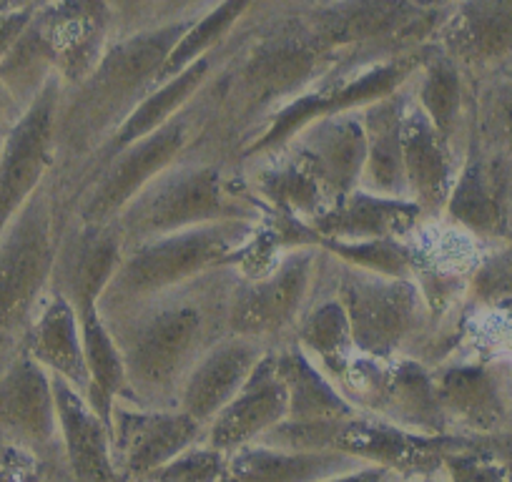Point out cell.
I'll return each instance as SVG.
<instances>
[{
    "instance_id": "1",
    "label": "cell",
    "mask_w": 512,
    "mask_h": 482,
    "mask_svg": "<svg viewBox=\"0 0 512 482\" xmlns=\"http://www.w3.org/2000/svg\"><path fill=\"white\" fill-rule=\"evenodd\" d=\"M226 267L103 317L126 370V402L176 407L194 365L224 334L236 274Z\"/></svg>"
},
{
    "instance_id": "2",
    "label": "cell",
    "mask_w": 512,
    "mask_h": 482,
    "mask_svg": "<svg viewBox=\"0 0 512 482\" xmlns=\"http://www.w3.org/2000/svg\"><path fill=\"white\" fill-rule=\"evenodd\" d=\"M196 16L174 18L118 33L101 61L76 86L63 88L56 118L58 201L76 186L93 156L111 141L161 83L166 61Z\"/></svg>"
},
{
    "instance_id": "3",
    "label": "cell",
    "mask_w": 512,
    "mask_h": 482,
    "mask_svg": "<svg viewBox=\"0 0 512 482\" xmlns=\"http://www.w3.org/2000/svg\"><path fill=\"white\" fill-rule=\"evenodd\" d=\"M352 56L327 51L297 13L251 16L211 78L219 136L231 154L272 113L317 86Z\"/></svg>"
},
{
    "instance_id": "4",
    "label": "cell",
    "mask_w": 512,
    "mask_h": 482,
    "mask_svg": "<svg viewBox=\"0 0 512 482\" xmlns=\"http://www.w3.org/2000/svg\"><path fill=\"white\" fill-rule=\"evenodd\" d=\"M221 221L264 224L267 214L241 181L239 164L219 136L156 176L116 216L123 247Z\"/></svg>"
},
{
    "instance_id": "5",
    "label": "cell",
    "mask_w": 512,
    "mask_h": 482,
    "mask_svg": "<svg viewBox=\"0 0 512 482\" xmlns=\"http://www.w3.org/2000/svg\"><path fill=\"white\" fill-rule=\"evenodd\" d=\"M262 247H267V221L191 226L123 247V257L98 302V312L101 317H111L216 269H246Z\"/></svg>"
},
{
    "instance_id": "6",
    "label": "cell",
    "mask_w": 512,
    "mask_h": 482,
    "mask_svg": "<svg viewBox=\"0 0 512 482\" xmlns=\"http://www.w3.org/2000/svg\"><path fill=\"white\" fill-rule=\"evenodd\" d=\"M214 136H219V116H216L214 93L206 86L184 111L176 113L161 129L103 161L61 206V226L66 221L88 226L113 224L116 216L156 176L164 174L169 166Z\"/></svg>"
},
{
    "instance_id": "7",
    "label": "cell",
    "mask_w": 512,
    "mask_h": 482,
    "mask_svg": "<svg viewBox=\"0 0 512 482\" xmlns=\"http://www.w3.org/2000/svg\"><path fill=\"white\" fill-rule=\"evenodd\" d=\"M61 201L51 179L0 236V370L23 349L28 329L53 287Z\"/></svg>"
},
{
    "instance_id": "8",
    "label": "cell",
    "mask_w": 512,
    "mask_h": 482,
    "mask_svg": "<svg viewBox=\"0 0 512 482\" xmlns=\"http://www.w3.org/2000/svg\"><path fill=\"white\" fill-rule=\"evenodd\" d=\"M427 48H430V43L395 53V56H352L342 61L317 86H312L307 93L272 113L249 139L241 141L234 154L236 164H246V161L262 159V156L284 149L299 131L307 129L319 118L359 111V108L369 106L379 98L392 96L415 76Z\"/></svg>"
},
{
    "instance_id": "9",
    "label": "cell",
    "mask_w": 512,
    "mask_h": 482,
    "mask_svg": "<svg viewBox=\"0 0 512 482\" xmlns=\"http://www.w3.org/2000/svg\"><path fill=\"white\" fill-rule=\"evenodd\" d=\"M322 282L347 312L357 354L390 359L422 347L435 327L415 279L384 277L324 254Z\"/></svg>"
},
{
    "instance_id": "10",
    "label": "cell",
    "mask_w": 512,
    "mask_h": 482,
    "mask_svg": "<svg viewBox=\"0 0 512 482\" xmlns=\"http://www.w3.org/2000/svg\"><path fill=\"white\" fill-rule=\"evenodd\" d=\"M324 252L312 244L282 249L259 269H239L229 297L226 329L264 347L287 342L312 304Z\"/></svg>"
},
{
    "instance_id": "11",
    "label": "cell",
    "mask_w": 512,
    "mask_h": 482,
    "mask_svg": "<svg viewBox=\"0 0 512 482\" xmlns=\"http://www.w3.org/2000/svg\"><path fill=\"white\" fill-rule=\"evenodd\" d=\"M292 13L327 51L384 58L430 43L447 11H425L410 0H319Z\"/></svg>"
},
{
    "instance_id": "12",
    "label": "cell",
    "mask_w": 512,
    "mask_h": 482,
    "mask_svg": "<svg viewBox=\"0 0 512 482\" xmlns=\"http://www.w3.org/2000/svg\"><path fill=\"white\" fill-rule=\"evenodd\" d=\"M337 387L359 412L420 435H455L442 412L432 367L412 354L390 359L357 354Z\"/></svg>"
},
{
    "instance_id": "13",
    "label": "cell",
    "mask_w": 512,
    "mask_h": 482,
    "mask_svg": "<svg viewBox=\"0 0 512 482\" xmlns=\"http://www.w3.org/2000/svg\"><path fill=\"white\" fill-rule=\"evenodd\" d=\"M437 397L455 435L512 432V349L455 352L432 367Z\"/></svg>"
},
{
    "instance_id": "14",
    "label": "cell",
    "mask_w": 512,
    "mask_h": 482,
    "mask_svg": "<svg viewBox=\"0 0 512 482\" xmlns=\"http://www.w3.org/2000/svg\"><path fill=\"white\" fill-rule=\"evenodd\" d=\"M63 81L53 78L18 116L0 154V236L56 169V118Z\"/></svg>"
},
{
    "instance_id": "15",
    "label": "cell",
    "mask_w": 512,
    "mask_h": 482,
    "mask_svg": "<svg viewBox=\"0 0 512 482\" xmlns=\"http://www.w3.org/2000/svg\"><path fill=\"white\" fill-rule=\"evenodd\" d=\"M0 450H18L36 462L63 457L51 372L21 349L0 370Z\"/></svg>"
},
{
    "instance_id": "16",
    "label": "cell",
    "mask_w": 512,
    "mask_h": 482,
    "mask_svg": "<svg viewBox=\"0 0 512 482\" xmlns=\"http://www.w3.org/2000/svg\"><path fill=\"white\" fill-rule=\"evenodd\" d=\"M206 427L179 407H139L118 400L111 415L113 462L126 482H144L179 452L204 440Z\"/></svg>"
},
{
    "instance_id": "17",
    "label": "cell",
    "mask_w": 512,
    "mask_h": 482,
    "mask_svg": "<svg viewBox=\"0 0 512 482\" xmlns=\"http://www.w3.org/2000/svg\"><path fill=\"white\" fill-rule=\"evenodd\" d=\"M465 435H420L369 412L347 417L334 450L395 472L397 477L445 475V457L467 445Z\"/></svg>"
},
{
    "instance_id": "18",
    "label": "cell",
    "mask_w": 512,
    "mask_h": 482,
    "mask_svg": "<svg viewBox=\"0 0 512 482\" xmlns=\"http://www.w3.org/2000/svg\"><path fill=\"white\" fill-rule=\"evenodd\" d=\"M432 43L462 68L472 86L512 68V0H460Z\"/></svg>"
},
{
    "instance_id": "19",
    "label": "cell",
    "mask_w": 512,
    "mask_h": 482,
    "mask_svg": "<svg viewBox=\"0 0 512 482\" xmlns=\"http://www.w3.org/2000/svg\"><path fill=\"white\" fill-rule=\"evenodd\" d=\"M442 221L475 236L482 244H495L512 236L510 186L472 126L467 131V144L462 149L460 169L442 211Z\"/></svg>"
},
{
    "instance_id": "20",
    "label": "cell",
    "mask_w": 512,
    "mask_h": 482,
    "mask_svg": "<svg viewBox=\"0 0 512 482\" xmlns=\"http://www.w3.org/2000/svg\"><path fill=\"white\" fill-rule=\"evenodd\" d=\"M36 18L56 51L63 88L81 83L121 33L108 0H46Z\"/></svg>"
},
{
    "instance_id": "21",
    "label": "cell",
    "mask_w": 512,
    "mask_h": 482,
    "mask_svg": "<svg viewBox=\"0 0 512 482\" xmlns=\"http://www.w3.org/2000/svg\"><path fill=\"white\" fill-rule=\"evenodd\" d=\"M284 149L307 166L332 204L362 186L367 139L359 111L319 118L299 131Z\"/></svg>"
},
{
    "instance_id": "22",
    "label": "cell",
    "mask_w": 512,
    "mask_h": 482,
    "mask_svg": "<svg viewBox=\"0 0 512 482\" xmlns=\"http://www.w3.org/2000/svg\"><path fill=\"white\" fill-rule=\"evenodd\" d=\"M287 412V385L279 375L274 349H267L244 385L239 387V392L209 422L204 442L231 455L287 420Z\"/></svg>"
},
{
    "instance_id": "23",
    "label": "cell",
    "mask_w": 512,
    "mask_h": 482,
    "mask_svg": "<svg viewBox=\"0 0 512 482\" xmlns=\"http://www.w3.org/2000/svg\"><path fill=\"white\" fill-rule=\"evenodd\" d=\"M402 154H405L407 199L425 211L427 221L442 219L460 169L462 151L432 126L430 118L412 98L410 88L402 111Z\"/></svg>"
},
{
    "instance_id": "24",
    "label": "cell",
    "mask_w": 512,
    "mask_h": 482,
    "mask_svg": "<svg viewBox=\"0 0 512 482\" xmlns=\"http://www.w3.org/2000/svg\"><path fill=\"white\" fill-rule=\"evenodd\" d=\"M121 257L123 239L116 224L88 226L66 221L58 241L53 289L61 292L73 309L98 307Z\"/></svg>"
},
{
    "instance_id": "25",
    "label": "cell",
    "mask_w": 512,
    "mask_h": 482,
    "mask_svg": "<svg viewBox=\"0 0 512 482\" xmlns=\"http://www.w3.org/2000/svg\"><path fill=\"white\" fill-rule=\"evenodd\" d=\"M267 349L272 347L236 334H224L214 347L206 349L204 357L186 375L176 397V407L194 417L199 425L209 427L226 402L239 392Z\"/></svg>"
},
{
    "instance_id": "26",
    "label": "cell",
    "mask_w": 512,
    "mask_h": 482,
    "mask_svg": "<svg viewBox=\"0 0 512 482\" xmlns=\"http://www.w3.org/2000/svg\"><path fill=\"white\" fill-rule=\"evenodd\" d=\"M239 171L246 191L262 206L267 219L309 224L332 206L322 184L287 149L239 164Z\"/></svg>"
},
{
    "instance_id": "27",
    "label": "cell",
    "mask_w": 512,
    "mask_h": 482,
    "mask_svg": "<svg viewBox=\"0 0 512 482\" xmlns=\"http://www.w3.org/2000/svg\"><path fill=\"white\" fill-rule=\"evenodd\" d=\"M425 221V211L407 196H382L367 189H354L307 226L322 239L367 241L410 239Z\"/></svg>"
},
{
    "instance_id": "28",
    "label": "cell",
    "mask_w": 512,
    "mask_h": 482,
    "mask_svg": "<svg viewBox=\"0 0 512 482\" xmlns=\"http://www.w3.org/2000/svg\"><path fill=\"white\" fill-rule=\"evenodd\" d=\"M53 377V375H51ZM56 395L58 432H61L63 460L76 482H126L113 462L111 430L96 410L88 405L86 395L53 377Z\"/></svg>"
},
{
    "instance_id": "29",
    "label": "cell",
    "mask_w": 512,
    "mask_h": 482,
    "mask_svg": "<svg viewBox=\"0 0 512 482\" xmlns=\"http://www.w3.org/2000/svg\"><path fill=\"white\" fill-rule=\"evenodd\" d=\"M412 98L437 131L457 149H465L470 131L475 86L450 56L430 41L420 68L407 83Z\"/></svg>"
},
{
    "instance_id": "30",
    "label": "cell",
    "mask_w": 512,
    "mask_h": 482,
    "mask_svg": "<svg viewBox=\"0 0 512 482\" xmlns=\"http://www.w3.org/2000/svg\"><path fill=\"white\" fill-rule=\"evenodd\" d=\"M23 349L43 370L51 372L53 377H61L86 395L91 377H88L81 322L73 304L53 287L23 339Z\"/></svg>"
},
{
    "instance_id": "31",
    "label": "cell",
    "mask_w": 512,
    "mask_h": 482,
    "mask_svg": "<svg viewBox=\"0 0 512 482\" xmlns=\"http://www.w3.org/2000/svg\"><path fill=\"white\" fill-rule=\"evenodd\" d=\"M359 465L364 462L339 450L302 452L251 442L226 457L219 482H319Z\"/></svg>"
},
{
    "instance_id": "32",
    "label": "cell",
    "mask_w": 512,
    "mask_h": 482,
    "mask_svg": "<svg viewBox=\"0 0 512 482\" xmlns=\"http://www.w3.org/2000/svg\"><path fill=\"white\" fill-rule=\"evenodd\" d=\"M407 86L359 108V118L367 139L362 186L372 194L407 196L405 154H402V111H405Z\"/></svg>"
},
{
    "instance_id": "33",
    "label": "cell",
    "mask_w": 512,
    "mask_h": 482,
    "mask_svg": "<svg viewBox=\"0 0 512 482\" xmlns=\"http://www.w3.org/2000/svg\"><path fill=\"white\" fill-rule=\"evenodd\" d=\"M272 349L277 357L279 375L287 385V420L319 422L357 415L359 410L344 397L337 382L327 372H322V367L314 365V359L294 339H287Z\"/></svg>"
},
{
    "instance_id": "34",
    "label": "cell",
    "mask_w": 512,
    "mask_h": 482,
    "mask_svg": "<svg viewBox=\"0 0 512 482\" xmlns=\"http://www.w3.org/2000/svg\"><path fill=\"white\" fill-rule=\"evenodd\" d=\"M289 339H294L314 359V365L322 367V372H327L334 382L342 380L352 359L357 357L347 312L342 302L324 287L322 277L312 304Z\"/></svg>"
},
{
    "instance_id": "35",
    "label": "cell",
    "mask_w": 512,
    "mask_h": 482,
    "mask_svg": "<svg viewBox=\"0 0 512 482\" xmlns=\"http://www.w3.org/2000/svg\"><path fill=\"white\" fill-rule=\"evenodd\" d=\"M56 76V51H53L41 21L33 13L31 23L13 41L6 56L0 58V86L6 88V93L21 111H26Z\"/></svg>"
},
{
    "instance_id": "36",
    "label": "cell",
    "mask_w": 512,
    "mask_h": 482,
    "mask_svg": "<svg viewBox=\"0 0 512 482\" xmlns=\"http://www.w3.org/2000/svg\"><path fill=\"white\" fill-rule=\"evenodd\" d=\"M470 126L487 154L497 161L512 194V68L475 86Z\"/></svg>"
},
{
    "instance_id": "37",
    "label": "cell",
    "mask_w": 512,
    "mask_h": 482,
    "mask_svg": "<svg viewBox=\"0 0 512 482\" xmlns=\"http://www.w3.org/2000/svg\"><path fill=\"white\" fill-rule=\"evenodd\" d=\"M465 307L472 312L512 307V236L482 249L467 277Z\"/></svg>"
},
{
    "instance_id": "38",
    "label": "cell",
    "mask_w": 512,
    "mask_h": 482,
    "mask_svg": "<svg viewBox=\"0 0 512 482\" xmlns=\"http://www.w3.org/2000/svg\"><path fill=\"white\" fill-rule=\"evenodd\" d=\"M226 457H229L226 452L199 440L164 467L151 472L144 482H219L224 475Z\"/></svg>"
},
{
    "instance_id": "39",
    "label": "cell",
    "mask_w": 512,
    "mask_h": 482,
    "mask_svg": "<svg viewBox=\"0 0 512 482\" xmlns=\"http://www.w3.org/2000/svg\"><path fill=\"white\" fill-rule=\"evenodd\" d=\"M445 475L450 482H512L505 457L475 442H467L445 457Z\"/></svg>"
},
{
    "instance_id": "40",
    "label": "cell",
    "mask_w": 512,
    "mask_h": 482,
    "mask_svg": "<svg viewBox=\"0 0 512 482\" xmlns=\"http://www.w3.org/2000/svg\"><path fill=\"white\" fill-rule=\"evenodd\" d=\"M108 3H111L113 13H116L118 31L128 33L141 26H149L161 0H108Z\"/></svg>"
},
{
    "instance_id": "41",
    "label": "cell",
    "mask_w": 512,
    "mask_h": 482,
    "mask_svg": "<svg viewBox=\"0 0 512 482\" xmlns=\"http://www.w3.org/2000/svg\"><path fill=\"white\" fill-rule=\"evenodd\" d=\"M0 467H3L0 482H43L41 467L26 452L0 450Z\"/></svg>"
},
{
    "instance_id": "42",
    "label": "cell",
    "mask_w": 512,
    "mask_h": 482,
    "mask_svg": "<svg viewBox=\"0 0 512 482\" xmlns=\"http://www.w3.org/2000/svg\"><path fill=\"white\" fill-rule=\"evenodd\" d=\"M397 475L387 467H379V465H359L354 470L347 472H339V475L332 477H324L319 482H395Z\"/></svg>"
},
{
    "instance_id": "43",
    "label": "cell",
    "mask_w": 512,
    "mask_h": 482,
    "mask_svg": "<svg viewBox=\"0 0 512 482\" xmlns=\"http://www.w3.org/2000/svg\"><path fill=\"white\" fill-rule=\"evenodd\" d=\"M33 13H18V16H0V58L6 56L8 48L13 46L23 28L31 23Z\"/></svg>"
},
{
    "instance_id": "44",
    "label": "cell",
    "mask_w": 512,
    "mask_h": 482,
    "mask_svg": "<svg viewBox=\"0 0 512 482\" xmlns=\"http://www.w3.org/2000/svg\"><path fill=\"white\" fill-rule=\"evenodd\" d=\"M21 108L13 103V98L8 96L6 88L0 86V154H3V146H6L8 136H11L13 126H16L18 116H21Z\"/></svg>"
},
{
    "instance_id": "45",
    "label": "cell",
    "mask_w": 512,
    "mask_h": 482,
    "mask_svg": "<svg viewBox=\"0 0 512 482\" xmlns=\"http://www.w3.org/2000/svg\"><path fill=\"white\" fill-rule=\"evenodd\" d=\"M314 3H319V0H259L251 16H272V13H292V11H299V8L314 6Z\"/></svg>"
},
{
    "instance_id": "46",
    "label": "cell",
    "mask_w": 512,
    "mask_h": 482,
    "mask_svg": "<svg viewBox=\"0 0 512 482\" xmlns=\"http://www.w3.org/2000/svg\"><path fill=\"white\" fill-rule=\"evenodd\" d=\"M46 0H0V16H18V13H36Z\"/></svg>"
},
{
    "instance_id": "47",
    "label": "cell",
    "mask_w": 512,
    "mask_h": 482,
    "mask_svg": "<svg viewBox=\"0 0 512 482\" xmlns=\"http://www.w3.org/2000/svg\"><path fill=\"white\" fill-rule=\"evenodd\" d=\"M417 8H425V11H450L452 6H457L460 0H410Z\"/></svg>"
},
{
    "instance_id": "48",
    "label": "cell",
    "mask_w": 512,
    "mask_h": 482,
    "mask_svg": "<svg viewBox=\"0 0 512 482\" xmlns=\"http://www.w3.org/2000/svg\"><path fill=\"white\" fill-rule=\"evenodd\" d=\"M407 482H450V480H447V475H427V477H412V480Z\"/></svg>"
},
{
    "instance_id": "49",
    "label": "cell",
    "mask_w": 512,
    "mask_h": 482,
    "mask_svg": "<svg viewBox=\"0 0 512 482\" xmlns=\"http://www.w3.org/2000/svg\"><path fill=\"white\" fill-rule=\"evenodd\" d=\"M0 480H3V467H0Z\"/></svg>"
}]
</instances>
